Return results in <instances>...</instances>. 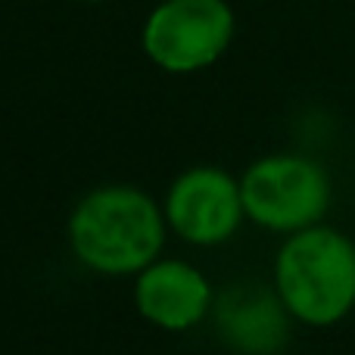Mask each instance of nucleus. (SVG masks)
<instances>
[{
  "label": "nucleus",
  "instance_id": "nucleus-6",
  "mask_svg": "<svg viewBox=\"0 0 355 355\" xmlns=\"http://www.w3.org/2000/svg\"><path fill=\"white\" fill-rule=\"evenodd\" d=\"M209 306V287L200 271L184 262H162L137 281V309L162 327H190Z\"/></svg>",
  "mask_w": 355,
  "mask_h": 355
},
{
  "label": "nucleus",
  "instance_id": "nucleus-5",
  "mask_svg": "<svg viewBox=\"0 0 355 355\" xmlns=\"http://www.w3.org/2000/svg\"><path fill=\"white\" fill-rule=\"evenodd\" d=\"M240 187L218 168H193L168 193V221L193 243H218L231 237L243 215Z\"/></svg>",
  "mask_w": 355,
  "mask_h": 355
},
{
  "label": "nucleus",
  "instance_id": "nucleus-1",
  "mask_svg": "<svg viewBox=\"0 0 355 355\" xmlns=\"http://www.w3.org/2000/svg\"><path fill=\"white\" fill-rule=\"evenodd\" d=\"M72 246L81 262L106 275L137 271L162 246L159 209L141 190H97L75 209Z\"/></svg>",
  "mask_w": 355,
  "mask_h": 355
},
{
  "label": "nucleus",
  "instance_id": "nucleus-4",
  "mask_svg": "<svg viewBox=\"0 0 355 355\" xmlns=\"http://www.w3.org/2000/svg\"><path fill=\"white\" fill-rule=\"evenodd\" d=\"M231 31L225 0H166L144 28V47L168 72H193L225 53Z\"/></svg>",
  "mask_w": 355,
  "mask_h": 355
},
{
  "label": "nucleus",
  "instance_id": "nucleus-7",
  "mask_svg": "<svg viewBox=\"0 0 355 355\" xmlns=\"http://www.w3.org/2000/svg\"><path fill=\"white\" fill-rule=\"evenodd\" d=\"M221 331L246 352H271L284 340V318L275 300L262 293H231L221 302Z\"/></svg>",
  "mask_w": 355,
  "mask_h": 355
},
{
  "label": "nucleus",
  "instance_id": "nucleus-3",
  "mask_svg": "<svg viewBox=\"0 0 355 355\" xmlns=\"http://www.w3.org/2000/svg\"><path fill=\"white\" fill-rule=\"evenodd\" d=\"M243 209L259 225L275 231H300L327 209V178L315 162L300 156H271L246 172L240 184Z\"/></svg>",
  "mask_w": 355,
  "mask_h": 355
},
{
  "label": "nucleus",
  "instance_id": "nucleus-2",
  "mask_svg": "<svg viewBox=\"0 0 355 355\" xmlns=\"http://www.w3.org/2000/svg\"><path fill=\"white\" fill-rule=\"evenodd\" d=\"M284 306L309 324H334L355 302V246L327 227H306L277 259Z\"/></svg>",
  "mask_w": 355,
  "mask_h": 355
}]
</instances>
